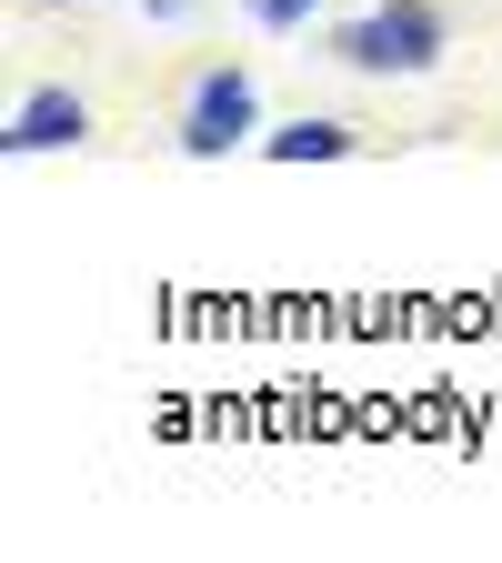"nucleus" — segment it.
<instances>
[{"label":"nucleus","mask_w":502,"mask_h":563,"mask_svg":"<svg viewBox=\"0 0 502 563\" xmlns=\"http://www.w3.org/2000/svg\"><path fill=\"white\" fill-rule=\"evenodd\" d=\"M252 121H261L252 70H201V81H191V111H181V152L191 162H222L232 141H252Z\"/></svg>","instance_id":"obj_1"},{"label":"nucleus","mask_w":502,"mask_h":563,"mask_svg":"<svg viewBox=\"0 0 502 563\" xmlns=\"http://www.w3.org/2000/svg\"><path fill=\"white\" fill-rule=\"evenodd\" d=\"M261 152H271V162H342L352 131H342V121H292V131H271Z\"/></svg>","instance_id":"obj_4"},{"label":"nucleus","mask_w":502,"mask_h":563,"mask_svg":"<svg viewBox=\"0 0 502 563\" xmlns=\"http://www.w3.org/2000/svg\"><path fill=\"white\" fill-rule=\"evenodd\" d=\"M252 21L261 31H292V21H312V0H252Z\"/></svg>","instance_id":"obj_5"},{"label":"nucleus","mask_w":502,"mask_h":563,"mask_svg":"<svg viewBox=\"0 0 502 563\" xmlns=\"http://www.w3.org/2000/svg\"><path fill=\"white\" fill-rule=\"evenodd\" d=\"M81 131H91L81 91H31V101L11 111V131H0V141H11V152H70Z\"/></svg>","instance_id":"obj_3"},{"label":"nucleus","mask_w":502,"mask_h":563,"mask_svg":"<svg viewBox=\"0 0 502 563\" xmlns=\"http://www.w3.org/2000/svg\"><path fill=\"white\" fill-rule=\"evenodd\" d=\"M433 51H443V21L422 11V0H392V11H372V21L342 31V60L352 70H433Z\"/></svg>","instance_id":"obj_2"}]
</instances>
